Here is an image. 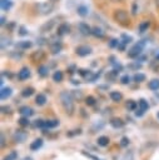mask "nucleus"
I'll return each mask as SVG.
<instances>
[{
    "label": "nucleus",
    "instance_id": "ea45409f",
    "mask_svg": "<svg viewBox=\"0 0 159 160\" xmlns=\"http://www.w3.org/2000/svg\"><path fill=\"white\" fill-rule=\"evenodd\" d=\"M148 28H149V22H148V21H145V22L140 24V26H139V31H140V32H144Z\"/></svg>",
    "mask_w": 159,
    "mask_h": 160
},
{
    "label": "nucleus",
    "instance_id": "f257e3e1",
    "mask_svg": "<svg viewBox=\"0 0 159 160\" xmlns=\"http://www.w3.org/2000/svg\"><path fill=\"white\" fill-rule=\"evenodd\" d=\"M59 98H60V102H61V105H63V109L65 110V112H66L69 116H71V115L74 114V110H75L74 99H73L71 94L64 90V91L60 92Z\"/></svg>",
    "mask_w": 159,
    "mask_h": 160
},
{
    "label": "nucleus",
    "instance_id": "c756f323",
    "mask_svg": "<svg viewBox=\"0 0 159 160\" xmlns=\"http://www.w3.org/2000/svg\"><path fill=\"white\" fill-rule=\"evenodd\" d=\"M0 4H1V9L3 10H9L11 8V2L9 0H1Z\"/></svg>",
    "mask_w": 159,
    "mask_h": 160
},
{
    "label": "nucleus",
    "instance_id": "9b49d317",
    "mask_svg": "<svg viewBox=\"0 0 159 160\" xmlns=\"http://www.w3.org/2000/svg\"><path fill=\"white\" fill-rule=\"evenodd\" d=\"M18 78H19V80H26V79H29V78H30V70H29L28 68H23V69L19 71Z\"/></svg>",
    "mask_w": 159,
    "mask_h": 160
},
{
    "label": "nucleus",
    "instance_id": "9d476101",
    "mask_svg": "<svg viewBox=\"0 0 159 160\" xmlns=\"http://www.w3.org/2000/svg\"><path fill=\"white\" fill-rule=\"evenodd\" d=\"M41 146H43V139H41V138H38V139H35V140L30 144V150L38 151Z\"/></svg>",
    "mask_w": 159,
    "mask_h": 160
},
{
    "label": "nucleus",
    "instance_id": "f704fd0d",
    "mask_svg": "<svg viewBox=\"0 0 159 160\" xmlns=\"http://www.w3.org/2000/svg\"><path fill=\"white\" fill-rule=\"evenodd\" d=\"M53 25H54V20H50L49 22H46L45 25H43V28H41V31H49L51 28H53Z\"/></svg>",
    "mask_w": 159,
    "mask_h": 160
},
{
    "label": "nucleus",
    "instance_id": "6e6552de",
    "mask_svg": "<svg viewBox=\"0 0 159 160\" xmlns=\"http://www.w3.org/2000/svg\"><path fill=\"white\" fill-rule=\"evenodd\" d=\"M19 114L21 115V116H31V115H34V110L30 108V106H21L20 109H19Z\"/></svg>",
    "mask_w": 159,
    "mask_h": 160
},
{
    "label": "nucleus",
    "instance_id": "4468645a",
    "mask_svg": "<svg viewBox=\"0 0 159 160\" xmlns=\"http://www.w3.org/2000/svg\"><path fill=\"white\" fill-rule=\"evenodd\" d=\"M45 102H46V96L44 94H38L35 98V104L39 106H43V105H45Z\"/></svg>",
    "mask_w": 159,
    "mask_h": 160
},
{
    "label": "nucleus",
    "instance_id": "2f4dec72",
    "mask_svg": "<svg viewBox=\"0 0 159 160\" xmlns=\"http://www.w3.org/2000/svg\"><path fill=\"white\" fill-rule=\"evenodd\" d=\"M18 48H20V49H29V48H31V42L30 41H20L18 44Z\"/></svg>",
    "mask_w": 159,
    "mask_h": 160
},
{
    "label": "nucleus",
    "instance_id": "cd10ccee",
    "mask_svg": "<svg viewBox=\"0 0 159 160\" xmlns=\"http://www.w3.org/2000/svg\"><path fill=\"white\" fill-rule=\"evenodd\" d=\"M136 102L135 101H133V100H129L128 102H126V109L129 110V111H135L136 110Z\"/></svg>",
    "mask_w": 159,
    "mask_h": 160
},
{
    "label": "nucleus",
    "instance_id": "37998d69",
    "mask_svg": "<svg viewBox=\"0 0 159 160\" xmlns=\"http://www.w3.org/2000/svg\"><path fill=\"white\" fill-rule=\"evenodd\" d=\"M109 46L110 48H116V46H119V41L116 39H111L110 42H109Z\"/></svg>",
    "mask_w": 159,
    "mask_h": 160
},
{
    "label": "nucleus",
    "instance_id": "58836bf2",
    "mask_svg": "<svg viewBox=\"0 0 159 160\" xmlns=\"http://www.w3.org/2000/svg\"><path fill=\"white\" fill-rule=\"evenodd\" d=\"M81 154L84 155V156H86V158H89V159H91V160H100L98 156H94V155H91V154H89V152H86L85 150H83L81 151Z\"/></svg>",
    "mask_w": 159,
    "mask_h": 160
},
{
    "label": "nucleus",
    "instance_id": "bb28decb",
    "mask_svg": "<svg viewBox=\"0 0 159 160\" xmlns=\"http://www.w3.org/2000/svg\"><path fill=\"white\" fill-rule=\"evenodd\" d=\"M95 102H96V99H95L94 96L89 95V96L85 98V104H86L88 106H93V105H95Z\"/></svg>",
    "mask_w": 159,
    "mask_h": 160
},
{
    "label": "nucleus",
    "instance_id": "e433bc0d",
    "mask_svg": "<svg viewBox=\"0 0 159 160\" xmlns=\"http://www.w3.org/2000/svg\"><path fill=\"white\" fill-rule=\"evenodd\" d=\"M121 160H134V154H133V151H128V152H125Z\"/></svg>",
    "mask_w": 159,
    "mask_h": 160
},
{
    "label": "nucleus",
    "instance_id": "4c0bfd02",
    "mask_svg": "<svg viewBox=\"0 0 159 160\" xmlns=\"http://www.w3.org/2000/svg\"><path fill=\"white\" fill-rule=\"evenodd\" d=\"M0 110H1V112H3V114H9V115H10V114L13 112V111H11V108H10V106H8V105H3Z\"/></svg>",
    "mask_w": 159,
    "mask_h": 160
},
{
    "label": "nucleus",
    "instance_id": "2eb2a0df",
    "mask_svg": "<svg viewBox=\"0 0 159 160\" xmlns=\"http://www.w3.org/2000/svg\"><path fill=\"white\" fill-rule=\"evenodd\" d=\"M96 142H98V145H99V146H108V145H109V142H110V140H109V138H108V136L103 135V136H99V138H98Z\"/></svg>",
    "mask_w": 159,
    "mask_h": 160
},
{
    "label": "nucleus",
    "instance_id": "de8ad7c7",
    "mask_svg": "<svg viewBox=\"0 0 159 160\" xmlns=\"http://www.w3.org/2000/svg\"><path fill=\"white\" fill-rule=\"evenodd\" d=\"M21 160H33V158H30V156H25V158H23Z\"/></svg>",
    "mask_w": 159,
    "mask_h": 160
},
{
    "label": "nucleus",
    "instance_id": "09e8293b",
    "mask_svg": "<svg viewBox=\"0 0 159 160\" xmlns=\"http://www.w3.org/2000/svg\"><path fill=\"white\" fill-rule=\"evenodd\" d=\"M0 22H1V25H3V24L5 22V18H1V21H0Z\"/></svg>",
    "mask_w": 159,
    "mask_h": 160
},
{
    "label": "nucleus",
    "instance_id": "72a5a7b5",
    "mask_svg": "<svg viewBox=\"0 0 159 160\" xmlns=\"http://www.w3.org/2000/svg\"><path fill=\"white\" fill-rule=\"evenodd\" d=\"M33 126H34V128H45V121L41 120V119H38V120L34 121Z\"/></svg>",
    "mask_w": 159,
    "mask_h": 160
},
{
    "label": "nucleus",
    "instance_id": "a211bd4d",
    "mask_svg": "<svg viewBox=\"0 0 159 160\" xmlns=\"http://www.w3.org/2000/svg\"><path fill=\"white\" fill-rule=\"evenodd\" d=\"M61 44L60 42H54V44H51V46H50V51L53 52V54H58V52H60L61 51Z\"/></svg>",
    "mask_w": 159,
    "mask_h": 160
},
{
    "label": "nucleus",
    "instance_id": "a878e982",
    "mask_svg": "<svg viewBox=\"0 0 159 160\" xmlns=\"http://www.w3.org/2000/svg\"><path fill=\"white\" fill-rule=\"evenodd\" d=\"M53 80L54 81H56V82H60L61 80H63V72L61 71H55L54 74H53Z\"/></svg>",
    "mask_w": 159,
    "mask_h": 160
},
{
    "label": "nucleus",
    "instance_id": "603ef678",
    "mask_svg": "<svg viewBox=\"0 0 159 160\" xmlns=\"http://www.w3.org/2000/svg\"><path fill=\"white\" fill-rule=\"evenodd\" d=\"M111 1H121V0H111Z\"/></svg>",
    "mask_w": 159,
    "mask_h": 160
},
{
    "label": "nucleus",
    "instance_id": "5701e85b",
    "mask_svg": "<svg viewBox=\"0 0 159 160\" xmlns=\"http://www.w3.org/2000/svg\"><path fill=\"white\" fill-rule=\"evenodd\" d=\"M69 26L66 25V24H61L60 26H59V29H58V34L59 35H64V34H66V32H69Z\"/></svg>",
    "mask_w": 159,
    "mask_h": 160
},
{
    "label": "nucleus",
    "instance_id": "aec40b11",
    "mask_svg": "<svg viewBox=\"0 0 159 160\" xmlns=\"http://www.w3.org/2000/svg\"><path fill=\"white\" fill-rule=\"evenodd\" d=\"M18 121H19V125H20V126H23V128H26V126H29V125H30V120H29V118H28V116H21Z\"/></svg>",
    "mask_w": 159,
    "mask_h": 160
},
{
    "label": "nucleus",
    "instance_id": "a19ab883",
    "mask_svg": "<svg viewBox=\"0 0 159 160\" xmlns=\"http://www.w3.org/2000/svg\"><path fill=\"white\" fill-rule=\"evenodd\" d=\"M81 134V129H76V130H71L69 132H66L68 136H74V135H80Z\"/></svg>",
    "mask_w": 159,
    "mask_h": 160
},
{
    "label": "nucleus",
    "instance_id": "412c9836",
    "mask_svg": "<svg viewBox=\"0 0 159 160\" xmlns=\"http://www.w3.org/2000/svg\"><path fill=\"white\" fill-rule=\"evenodd\" d=\"M38 72H39V75L40 76H48V74H49V69H48V66H45V65H41V66H39V69H38Z\"/></svg>",
    "mask_w": 159,
    "mask_h": 160
},
{
    "label": "nucleus",
    "instance_id": "423d86ee",
    "mask_svg": "<svg viewBox=\"0 0 159 160\" xmlns=\"http://www.w3.org/2000/svg\"><path fill=\"white\" fill-rule=\"evenodd\" d=\"M75 52L79 55V56H86L89 54H91V48L90 46H86V45H80L75 49Z\"/></svg>",
    "mask_w": 159,
    "mask_h": 160
},
{
    "label": "nucleus",
    "instance_id": "3c124183",
    "mask_svg": "<svg viewBox=\"0 0 159 160\" xmlns=\"http://www.w3.org/2000/svg\"><path fill=\"white\" fill-rule=\"evenodd\" d=\"M156 5H158V6H159V0H156Z\"/></svg>",
    "mask_w": 159,
    "mask_h": 160
},
{
    "label": "nucleus",
    "instance_id": "f3484780",
    "mask_svg": "<svg viewBox=\"0 0 159 160\" xmlns=\"http://www.w3.org/2000/svg\"><path fill=\"white\" fill-rule=\"evenodd\" d=\"M148 88H149L150 90H154V91L159 90V79H153V80H150L149 84H148Z\"/></svg>",
    "mask_w": 159,
    "mask_h": 160
},
{
    "label": "nucleus",
    "instance_id": "79ce46f5",
    "mask_svg": "<svg viewBox=\"0 0 159 160\" xmlns=\"http://www.w3.org/2000/svg\"><path fill=\"white\" fill-rule=\"evenodd\" d=\"M121 39L124 40V41H123L124 44H128V42H130V41L133 40V39H131V36H128V35H125V34H123V35H121Z\"/></svg>",
    "mask_w": 159,
    "mask_h": 160
},
{
    "label": "nucleus",
    "instance_id": "c9c22d12",
    "mask_svg": "<svg viewBox=\"0 0 159 160\" xmlns=\"http://www.w3.org/2000/svg\"><path fill=\"white\" fill-rule=\"evenodd\" d=\"M129 142H130V141H129V139H128L126 136H123V138L120 139V146H121V148H126V146L129 145Z\"/></svg>",
    "mask_w": 159,
    "mask_h": 160
},
{
    "label": "nucleus",
    "instance_id": "1a4fd4ad",
    "mask_svg": "<svg viewBox=\"0 0 159 160\" xmlns=\"http://www.w3.org/2000/svg\"><path fill=\"white\" fill-rule=\"evenodd\" d=\"M109 124H110L114 129H120V128L124 126V121H123L121 119H119V118H113V119L109 121Z\"/></svg>",
    "mask_w": 159,
    "mask_h": 160
},
{
    "label": "nucleus",
    "instance_id": "20e7f679",
    "mask_svg": "<svg viewBox=\"0 0 159 160\" xmlns=\"http://www.w3.org/2000/svg\"><path fill=\"white\" fill-rule=\"evenodd\" d=\"M114 19H115L118 22L124 24V22H126V21L129 20V16H128V12H126L125 10L119 9V10H115V12H114Z\"/></svg>",
    "mask_w": 159,
    "mask_h": 160
},
{
    "label": "nucleus",
    "instance_id": "ddd939ff",
    "mask_svg": "<svg viewBox=\"0 0 159 160\" xmlns=\"http://www.w3.org/2000/svg\"><path fill=\"white\" fill-rule=\"evenodd\" d=\"M59 124H60V121H59L58 119H50V120H46V121H45V128H48V129H54V128L59 126Z\"/></svg>",
    "mask_w": 159,
    "mask_h": 160
},
{
    "label": "nucleus",
    "instance_id": "f8f14e48",
    "mask_svg": "<svg viewBox=\"0 0 159 160\" xmlns=\"http://www.w3.org/2000/svg\"><path fill=\"white\" fill-rule=\"evenodd\" d=\"M109 96H110V99H111L114 102H119V101H121V99H123V95H121V92H119V91H110Z\"/></svg>",
    "mask_w": 159,
    "mask_h": 160
},
{
    "label": "nucleus",
    "instance_id": "f03ea898",
    "mask_svg": "<svg viewBox=\"0 0 159 160\" xmlns=\"http://www.w3.org/2000/svg\"><path fill=\"white\" fill-rule=\"evenodd\" d=\"M144 45H145V42H144V41H139L138 44H135V45L129 50L128 56H129V58H138V56L141 54Z\"/></svg>",
    "mask_w": 159,
    "mask_h": 160
},
{
    "label": "nucleus",
    "instance_id": "4be33fe9",
    "mask_svg": "<svg viewBox=\"0 0 159 160\" xmlns=\"http://www.w3.org/2000/svg\"><path fill=\"white\" fill-rule=\"evenodd\" d=\"M33 94H34V89H33V88H25V89L21 91V96H23V98H30Z\"/></svg>",
    "mask_w": 159,
    "mask_h": 160
},
{
    "label": "nucleus",
    "instance_id": "6ab92c4d",
    "mask_svg": "<svg viewBox=\"0 0 159 160\" xmlns=\"http://www.w3.org/2000/svg\"><path fill=\"white\" fill-rule=\"evenodd\" d=\"M138 106H139V109H141L143 111H146V110L149 109V104H148V101H146L145 99H140V100L138 101Z\"/></svg>",
    "mask_w": 159,
    "mask_h": 160
},
{
    "label": "nucleus",
    "instance_id": "dca6fc26",
    "mask_svg": "<svg viewBox=\"0 0 159 160\" xmlns=\"http://www.w3.org/2000/svg\"><path fill=\"white\" fill-rule=\"evenodd\" d=\"M79 29H80V31L84 34V35H89V34H91V29L88 26V24H85V22H80L79 24Z\"/></svg>",
    "mask_w": 159,
    "mask_h": 160
},
{
    "label": "nucleus",
    "instance_id": "b1692460",
    "mask_svg": "<svg viewBox=\"0 0 159 160\" xmlns=\"http://www.w3.org/2000/svg\"><path fill=\"white\" fill-rule=\"evenodd\" d=\"M133 79H134L135 82H143V81H145V75L141 74V72H138L133 76Z\"/></svg>",
    "mask_w": 159,
    "mask_h": 160
},
{
    "label": "nucleus",
    "instance_id": "a18cd8bd",
    "mask_svg": "<svg viewBox=\"0 0 159 160\" xmlns=\"http://www.w3.org/2000/svg\"><path fill=\"white\" fill-rule=\"evenodd\" d=\"M144 112H145V111H143L141 109H138V110H135V116H136V118H141V116L144 115Z\"/></svg>",
    "mask_w": 159,
    "mask_h": 160
},
{
    "label": "nucleus",
    "instance_id": "49530a36",
    "mask_svg": "<svg viewBox=\"0 0 159 160\" xmlns=\"http://www.w3.org/2000/svg\"><path fill=\"white\" fill-rule=\"evenodd\" d=\"M20 34H21V35H26V34H28V31H26L24 28H21V31H20Z\"/></svg>",
    "mask_w": 159,
    "mask_h": 160
},
{
    "label": "nucleus",
    "instance_id": "7ed1b4c3",
    "mask_svg": "<svg viewBox=\"0 0 159 160\" xmlns=\"http://www.w3.org/2000/svg\"><path fill=\"white\" fill-rule=\"evenodd\" d=\"M53 9H54L53 1H51V2H49V1H44V2H40V4L38 5V10H39V12L43 14V15L50 14V12L53 11Z\"/></svg>",
    "mask_w": 159,
    "mask_h": 160
},
{
    "label": "nucleus",
    "instance_id": "473e14b6",
    "mask_svg": "<svg viewBox=\"0 0 159 160\" xmlns=\"http://www.w3.org/2000/svg\"><path fill=\"white\" fill-rule=\"evenodd\" d=\"M41 58H44V52L43 51H36V52H34L33 55H31V59L34 60V61H36V60H39V59H41Z\"/></svg>",
    "mask_w": 159,
    "mask_h": 160
},
{
    "label": "nucleus",
    "instance_id": "7c9ffc66",
    "mask_svg": "<svg viewBox=\"0 0 159 160\" xmlns=\"http://www.w3.org/2000/svg\"><path fill=\"white\" fill-rule=\"evenodd\" d=\"M16 159H18V152L16 151H11L9 155L4 156L3 160H16Z\"/></svg>",
    "mask_w": 159,
    "mask_h": 160
},
{
    "label": "nucleus",
    "instance_id": "c03bdc74",
    "mask_svg": "<svg viewBox=\"0 0 159 160\" xmlns=\"http://www.w3.org/2000/svg\"><path fill=\"white\" fill-rule=\"evenodd\" d=\"M129 81H130V78L128 75H124V76L120 78V82L121 84H129Z\"/></svg>",
    "mask_w": 159,
    "mask_h": 160
},
{
    "label": "nucleus",
    "instance_id": "393cba45",
    "mask_svg": "<svg viewBox=\"0 0 159 160\" xmlns=\"http://www.w3.org/2000/svg\"><path fill=\"white\" fill-rule=\"evenodd\" d=\"M91 34L95 35V36H98V38H103L104 36V32H103V30L100 28H93L91 29Z\"/></svg>",
    "mask_w": 159,
    "mask_h": 160
},
{
    "label": "nucleus",
    "instance_id": "c85d7f7f",
    "mask_svg": "<svg viewBox=\"0 0 159 160\" xmlns=\"http://www.w3.org/2000/svg\"><path fill=\"white\" fill-rule=\"evenodd\" d=\"M78 14H79L80 16H86V15H88V8L84 6V5L79 6V8H78Z\"/></svg>",
    "mask_w": 159,
    "mask_h": 160
},
{
    "label": "nucleus",
    "instance_id": "8fccbe9b",
    "mask_svg": "<svg viewBox=\"0 0 159 160\" xmlns=\"http://www.w3.org/2000/svg\"><path fill=\"white\" fill-rule=\"evenodd\" d=\"M156 118H158V119H159V111H158V112H156Z\"/></svg>",
    "mask_w": 159,
    "mask_h": 160
},
{
    "label": "nucleus",
    "instance_id": "39448f33",
    "mask_svg": "<svg viewBox=\"0 0 159 160\" xmlns=\"http://www.w3.org/2000/svg\"><path fill=\"white\" fill-rule=\"evenodd\" d=\"M13 139H14V141L15 142H24V141H26V139H28V132L26 131H24V130H16L15 132H14V135H13Z\"/></svg>",
    "mask_w": 159,
    "mask_h": 160
},
{
    "label": "nucleus",
    "instance_id": "0eeeda50",
    "mask_svg": "<svg viewBox=\"0 0 159 160\" xmlns=\"http://www.w3.org/2000/svg\"><path fill=\"white\" fill-rule=\"evenodd\" d=\"M11 94H13V90H11V88H9V86H3L1 88V90H0V99L1 100H6V99H9L10 96H11Z\"/></svg>",
    "mask_w": 159,
    "mask_h": 160
},
{
    "label": "nucleus",
    "instance_id": "864d4df0",
    "mask_svg": "<svg viewBox=\"0 0 159 160\" xmlns=\"http://www.w3.org/2000/svg\"><path fill=\"white\" fill-rule=\"evenodd\" d=\"M50 1H53V2H54V1H58V0H50Z\"/></svg>",
    "mask_w": 159,
    "mask_h": 160
}]
</instances>
